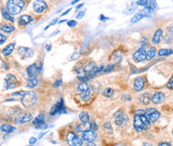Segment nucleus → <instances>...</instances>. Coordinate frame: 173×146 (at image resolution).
Instances as JSON below:
<instances>
[{
	"label": "nucleus",
	"mask_w": 173,
	"mask_h": 146,
	"mask_svg": "<svg viewBox=\"0 0 173 146\" xmlns=\"http://www.w3.org/2000/svg\"><path fill=\"white\" fill-rule=\"evenodd\" d=\"M11 96H20L21 102L25 108L29 109L34 106L38 101V97L32 91H19L17 93H13Z\"/></svg>",
	"instance_id": "f257e3e1"
},
{
	"label": "nucleus",
	"mask_w": 173,
	"mask_h": 146,
	"mask_svg": "<svg viewBox=\"0 0 173 146\" xmlns=\"http://www.w3.org/2000/svg\"><path fill=\"white\" fill-rule=\"evenodd\" d=\"M24 7H25V1L23 0H10L7 3V11L11 15H15L19 14Z\"/></svg>",
	"instance_id": "f03ea898"
},
{
	"label": "nucleus",
	"mask_w": 173,
	"mask_h": 146,
	"mask_svg": "<svg viewBox=\"0 0 173 146\" xmlns=\"http://www.w3.org/2000/svg\"><path fill=\"white\" fill-rule=\"evenodd\" d=\"M134 129L138 133L146 130L150 125L149 121L144 115H135L134 116Z\"/></svg>",
	"instance_id": "7ed1b4c3"
},
{
	"label": "nucleus",
	"mask_w": 173,
	"mask_h": 146,
	"mask_svg": "<svg viewBox=\"0 0 173 146\" xmlns=\"http://www.w3.org/2000/svg\"><path fill=\"white\" fill-rule=\"evenodd\" d=\"M77 92L80 95L81 99L85 102L90 100V89L86 82H81L77 86Z\"/></svg>",
	"instance_id": "20e7f679"
},
{
	"label": "nucleus",
	"mask_w": 173,
	"mask_h": 146,
	"mask_svg": "<svg viewBox=\"0 0 173 146\" xmlns=\"http://www.w3.org/2000/svg\"><path fill=\"white\" fill-rule=\"evenodd\" d=\"M66 109L65 108L64 101L63 99L61 98L58 102H56L53 107L51 108V110L50 112V116H54L55 114H66Z\"/></svg>",
	"instance_id": "39448f33"
},
{
	"label": "nucleus",
	"mask_w": 173,
	"mask_h": 146,
	"mask_svg": "<svg viewBox=\"0 0 173 146\" xmlns=\"http://www.w3.org/2000/svg\"><path fill=\"white\" fill-rule=\"evenodd\" d=\"M145 117L147 118V121H149V123H155L157 120L160 118V114L159 111L154 109V108H149L145 110Z\"/></svg>",
	"instance_id": "423d86ee"
},
{
	"label": "nucleus",
	"mask_w": 173,
	"mask_h": 146,
	"mask_svg": "<svg viewBox=\"0 0 173 146\" xmlns=\"http://www.w3.org/2000/svg\"><path fill=\"white\" fill-rule=\"evenodd\" d=\"M66 141L70 146H81L82 139L77 136L75 133L70 132L66 135Z\"/></svg>",
	"instance_id": "0eeeda50"
},
{
	"label": "nucleus",
	"mask_w": 173,
	"mask_h": 146,
	"mask_svg": "<svg viewBox=\"0 0 173 146\" xmlns=\"http://www.w3.org/2000/svg\"><path fill=\"white\" fill-rule=\"evenodd\" d=\"M33 7H34V10L35 11L36 13L41 14L42 12H44L47 9L48 6H47V4H46L45 1L36 0L33 3Z\"/></svg>",
	"instance_id": "6e6552de"
},
{
	"label": "nucleus",
	"mask_w": 173,
	"mask_h": 146,
	"mask_svg": "<svg viewBox=\"0 0 173 146\" xmlns=\"http://www.w3.org/2000/svg\"><path fill=\"white\" fill-rule=\"evenodd\" d=\"M113 117H114V119H115V124L118 126H121L122 124L124 122L128 121V117L121 110L116 111L114 114V115H113Z\"/></svg>",
	"instance_id": "1a4fd4ad"
},
{
	"label": "nucleus",
	"mask_w": 173,
	"mask_h": 146,
	"mask_svg": "<svg viewBox=\"0 0 173 146\" xmlns=\"http://www.w3.org/2000/svg\"><path fill=\"white\" fill-rule=\"evenodd\" d=\"M4 81L6 83V89L7 90L13 89L18 84V80H17L16 77L13 74H7L4 79Z\"/></svg>",
	"instance_id": "9d476101"
},
{
	"label": "nucleus",
	"mask_w": 173,
	"mask_h": 146,
	"mask_svg": "<svg viewBox=\"0 0 173 146\" xmlns=\"http://www.w3.org/2000/svg\"><path fill=\"white\" fill-rule=\"evenodd\" d=\"M147 57V52L144 48L138 49L132 55V59L136 62H141L144 61Z\"/></svg>",
	"instance_id": "9b49d317"
},
{
	"label": "nucleus",
	"mask_w": 173,
	"mask_h": 146,
	"mask_svg": "<svg viewBox=\"0 0 173 146\" xmlns=\"http://www.w3.org/2000/svg\"><path fill=\"white\" fill-rule=\"evenodd\" d=\"M26 73L29 78H38V74L40 73L39 66L36 63H33L26 68Z\"/></svg>",
	"instance_id": "f8f14e48"
},
{
	"label": "nucleus",
	"mask_w": 173,
	"mask_h": 146,
	"mask_svg": "<svg viewBox=\"0 0 173 146\" xmlns=\"http://www.w3.org/2000/svg\"><path fill=\"white\" fill-rule=\"evenodd\" d=\"M18 52L22 57L26 59H31L34 54V52L32 49L29 47H24V46H20L18 50Z\"/></svg>",
	"instance_id": "ddd939ff"
},
{
	"label": "nucleus",
	"mask_w": 173,
	"mask_h": 146,
	"mask_svg": "<svg viewBox=\"0 0 173 146\" xmlns=\"http://www.w3.org/2000/svg\"><path fill=\"white\" fill-rule=\"evenodd\" d=\"M97 134L96 132L92 130H86L82 133V140H85L87 142H93V140L96 139Z\"/></svg>",
	"instance_id": "4468645a"
},
{
	"label": "nucleus",
	"mask_w": 173,
	"mask_h": 146,
	"mask_svg": "<svg viewBox=\"0 0 173 146\" xmlns=\"http://www.w3.org/2000/svg\"><path fill=\"white\" fill-rule=\"evenodd\" d=\"M33 119V116L31 114H22L19 115L15 118L14 120V124L16 125H20V124H24L26 122H29Z\"/></svg>",
	"instance_id": "2eb2a0df"
},
{
	"label": "nucleus",
	"mask_w": 173,
	"mask_h": 146,
	"mask_svg": "<svg viewBox=\"0 0 173 146\" xmlns=\"http://www.w3.org/2000/svg\"><path fill=\"white\" fill-rule=\"evenodd\" d=\"M165 100V94L162 92H156L152 95V101L155 104H161Z\"/></svg>",
	"instance_id": "dca6fc26"
},
{
	"label": "nucleus",
	"mask_w": 173,
	"mask_h": 146,
	"mask_svg": "<svg viewBox=\"0 0 173 146\" xmlns=\"http://www.w3.org/2000/svg\"><path fill=\"white\" fill-rule=\"evenodd\" d=\"M144 84H145V79L143 77H138L135 79L133 88L136 91H141L144 89Z\"/></svg>",
	"instance_id": "f3484780"
},
{
	"label": "nucleus",
	"mask_w": 173,
	"mask_h": 146,
	"mask_svg": "<svg viewBox=\"0 0 173 146\" xmlns=\"http://www.w3.org/2000/svg\"><path fill=\"white\" fill-rule=\"evenodd\" d=\"M33 21H34V19L32 17L27 15V14H23V15H21L19 18L18 23H19L20 26H26L27 24L32 23Z\"/></svg>",
	"instance_id": "a211bd4d"
},
{
	"label": "nucleus",
	"mask_w": 173,
	"mask_h": 146,
	"mask_svg": "<svg viewBox=\"0 0 173 146\" xmlns=\"http://www.w3.org/2000/svg\"><path fill=\"white\" fill-rule=\"evenodd\" d=\"M152 98V94H149V93H145V94H142L140 97V101L144 105H147L151 102Z\"/></svg>",
	"instance_id": "6ab92c4d"
},
{
	"label": "nucleus",
	"mask_w": 173,
	"mask_h": 146,
	"mask_svg": "<svg viewBox=\"0 0 173 146\" xmlns=\"http://www.w3.org/2000/svg\"><path fill=\"white\" fill-rule=\"evenodd\" d=\"M15 130H16L15 127L8 125V124H4V125H1V131L5 133H11L14 132Z\"/></svg>",
	"instance_id": "aec40b11"
},
{
	"label": "nucleus",
	"mask_w": 173,
	"mask_h": 146,
	"mask_svg": "<svg viewBox=\"0 0 173 146\" xmlns=\"http://www.w3.org/2000/svg\"><path fill=\"white\" fill-rule=\"evenodd\" d=\"M163 34V30L161 29H158L155 33V34L153 35V38H152V43L156 45V44H159L160 42V39H161V36Z\"/></svg>",
	"instance_id": "412c9836"
},
{
	"label": "nucleus",
	"mask_w": 173,
	"mask_h": 146,
	"mask_svg": "<svg viewBox=\"0 0 173 146\" xmlns=\"http://www.w3.org/2000/svg\"><path fill=\"white\" fill-rule=\"evenodd\" d=\"M138 13L141 14L142 15H144V17H150L152 16L154 14V10L150 7H144L143 10H140Z\"/></svg>",
	"instance_id": "4be33fe9"
},
{
	"label": "nucleus",
	"mask_w": 173,
	"mask_h": 146,
	"mask_svg": "<svg viewBox=\"0 0 173 146\" xmlns=\"http://www.w3.org/2000/svg\"><path fill=\"white\" fill-rule=\"evenodd\" d=\"M14 46H15V44H14V43H10L9 45H7V46L3 50V51H2L3 54L4 56L10 55V54L13 52Z\"/></svg>",
	"instance_id": "5701e85b"
},
{
	"label": "nucleus",
	"mask_w": 173,
	"mask_h": 146,
	"mask_svg": "<svg viewBox=\"0 0 173 146\" xmlns=\"http://www.w3.org/2000/svg\"><path fill=\"white\" fill-rule=\"evenodd\" d=\"M79 119L81 120V121L83 124H88L90 121V116L87 112L83 111L79 114Z\"/></svg>",
	"instance_id": "b1692460"
},
{
	"label": "nucleus",
	"mask_w": 173,
	"mask_h": 146,
	"mask_svg": "<svg viewBox=\"0 0 173 146\" xmlns=\"http://www.w3.org/2000/svg\"><path fill=\"white\" fill-rule=\"evenodd\" d=\"M156 50L155 47H151L148 51L147 52V57H146V60L149 61L152 59H153L154 57L156 56Z\"/></svg>",
	"instance_id": "393cba45"
},
{
	"label": "nucleus",
	"mask_w": 173,
	"mask_h": 146,
	"mask_svg": "<svg viewBox=\"0 0 173 146\" xmlns=\"http://www.w3.org/2000/svg\"><path fill=\"white\" fill-rule=\"evenodd\" d=\"M44 120H45V116H44V114H39V115L34 119V121H33V125H37L42 123V122H44Z\"/></svg>",
	"instance_id": "a878e982"
},
{
	"label": "nucleus",
	"mask_w": 173,
	"mask_h": 146,
	"mask_svg": "<svg viewBox=\"0 0 173 146\" xmlns=\"http://www.w3.org/2000/svg\"><path fill=\"white\" fill-rule=\"evenodd\" d=\"M2 14H3V17L4 18V19L7 20V21H10L11 23H14V19L7 11L4 10L3 7H2Z\"/></svg>",
	"instance_id": "bb28decb"
},
{
	"label": "nucleus",
	"mask_w": 173,
	"mask_h": 146,
	"mask_svg": "<svg viewBox=\"0 0 173 146\" xmlns=\"http://www.w3.org/2000/svg\"><path fill=\"white\" fill-rule=\"evenodd\" d=\"M172 54H173V50L172 49H161L158 52L159 56H168Z\"/></svg>",
	"instance_id": "cd10ccee"
},
{
	"label": "nucleus",
	"mask_w": 173,
	"mask_h": 146,
	"mask_svg": "<svg viewBox=\"0 0 173 146\" xmlns=\"http://www.w3.org/2000/svg\"><path fill=\"white\" fill-rule=\"evenodd\" d=\"M38 85V78H28L27 79V86L30 88H34Z\"/></svg>",
	"instance_id": "c85d7f7f"
},
{
	"label": "nucleus",
	"mask_w": 173,
	"mask_h": 146,
	"mask_svg": "<svg viewBox=\"0 0 173 146\" xmlns=\"http://www.w3.org/2000/svg\"><path fill=\"white\" fill-rule=\"evenodd\" d=\"M114 94V90L111 88H106L102 91V94L106 97H111Z\"/></svg>",
	"instance_id": "c756f323"
},
{
	"label": "nucleus",
	"mask_w": 173,
	"mask_h": 146,
	"mask_svg": "<svg viewBox=\"0 0 173 146\" xmlns=\"http://www.w3.org/2000/svg\"><path fill=\"white\" fill-rule=\"evenodd\" d=\"M143 18H145V17L144 16V15H142L140 13H137L135 14L134 16L132 17L131 19V23H136L137 22H139L140 20H141Z\"/></svg>",
	"instance_id": "7c9ffc66"
},
{
	"label": "nucleus",
	"mask_w": 173,
	"mask_h": 146,
	"mask_svg": "<svg viewBox=\"0 0 173 146\" xmlns=\"http://www.w3.org/2000/svg\"><path fill=\"white\" fill-rule=\"evenodd\" d=\"M1 30L4 31L5 33H11L14 31L15 28L14 26H9V25H4V26H2V28Z\"/></svg>",
	"instance_id": "2f4dec72"
},
{
	"label": "nucleus",
	"mask_w": 173,
	"mask_h": 146,
	"mask_svg": "<svg viewBox=\"0 0 173 146\" xmlns=\"http://www.w3.org/2000/svg\"><path fill=\"white\" fill-rule=\"evenodd\" d=\"M95 66V63L94 62H90V63H88L87 65H85V66L84 67L83 70L85 73H88V72H90Z\"/></svg>",
	"instance_id": "473e14b6"
},
{
	"label": "nucleus",
	"mask_w": 173,
	"mask_h": 146,
	"mask_svg": "<svg viewBox=\"0 0 173 146\" xmlns=\"http://www.w3.org/2000/svg\"><path fill=\"white\" fill-rule=\"evenodd\" d=\"M136 5L147 7L149 6V1H147V0H140V1H137V2H136Z\"/></svg>",
	"instance_id": "72a5a7b5"
},
{
	"label": "nucleus",
	"mask_w": 173,
	"mask_h": 146,
	"mask_svg": "<svg viewBox=\"0 0 173 146\" xmlns=\"http://www.w3.org/2000/svg\"><path fill=\"white\" fill-rule=\"evenodd\" d=\"M139 45H141V48L144 49V47H145V46L147 45V38H145V37L142 38V39H141V41L139 42Z\"/></svg>",
	"instance_id": "f704fd0d"
},
{
	"label": "nucleus",
	"mask_w": 173,
	"mask_h": 146,
	"mask_svg": "<svg viewBox=\"0 0 173 146\" xmlns=\"http://www.w3.org/2000/svg\"><path fill=\"white\" fill-rule=\"evenodd\" d=\"M35 128L37 129L44 130V129H46L48 128V125H47V124H45V122H42V123H40L39 124V125H35Z\"/></svg>",
	"instance_id": "c9c22d12"
},
{
	"label": "nucleus",
	"mask_w": 173,
	"mask_h": 146,
	"mask_svg": "<svg viewBox=\"0 0 173 146\" xmlns=\"http://www.w3.org/2000/svg\"><path fill=\"white\" fill-rule=\"evenodd\" d=\"M135 10H136V8L135 7H132V8H127V9H125L124 11H123V14H131L134 12Z\"/></svg>",
	"instance_id": "e433bc0d"
},
{
	"label": "nucleus",
	"mask_w": 173,
	"mask_h": 146,
	"mask_svg": "<svg viewBox=\"0 0 173 146\" xmlns=\"http://www.w3.org/2000/svg\"><path fill=\"white\" fill-rule=\"evenodd\" d=\"M148 7H152L153 10H157L158 9V6L156 1H149V6Z\"/></svg>",
	"instance_id": "4c0bfd02"
},
{
	"label": "nucleus",
	"mask_w": 173,
	"mask_h": 146,
	"mask_svg": "<svg viewBox=\"0 0 173 146\" xmlns=\"http://www.w3.org/2000/svg\"><path fill=\"white\" fill-rule=\"evenodd\" d=\"M113 68H114V65H113V64H109V65H107V66H106L105 69H104L103 72H105V73H108V72L112 71V70H113Z\"/></svg>",
	"instance_id": "58836bf2"
},
{
	"label": "nucleus",
	"mask_w": 173,
	"mask_h": 146,
	"mask_svg": "<svg viewBox=\"0 0 173 146\" xmlns=\"http://www.w3.org/2000/svg\"><path fill=\"white\" fill-rule=\"evenodd\" d=\"M77 22L75 21V20H70V21H68L67 22L68 26H70V27H74V26H77Z\"/></svg>",
	"instance_id": "ea45409f"
},
{
	"label": "nucleus",
	"mask_w": 173,
	"mask_h": 146,
	"mask_svg": "<svg viewBox=\"0 0 173 146\" xmlns=\"http://www.w3.org/2000/svg\"><path fill=\"white\" fill-rule=\"evenodd\" d=\"M97 129H98V126H97V125L95 122H92L90 124V130L96 132Z\"/></svg>",
	"instance_id": "a19ab883"
},
{
	"label": "nucleus",
	"mask_w": 173,
	"mask_h": 146,
	"mask_svg": "<svg viewBox=\"0 0 173 146\" xmlns=\"http://www.w3.org/2000/svg\"><path fill=\"white\" fill-rule=\"evenodd\" d=\"M104 128H105L106 130H109V131H111V132H112V125L109 123V122H105V123L104 124Z\"/></svg>",
	"instance_id": "79ce46f5"
},
{
	"label": "nucleus",
	"mask_w": 173,
	"mask_h": 146,
	"mask_svg": "<svg viewBox=\"0 0 173 146\" xmlns=\"http://www.w3.org/2000/svg\"><path fill=\"white\" fill-rule=\"evenodd\" d=\"M121 100H123V101H131L132 97L129 94H124L121 97Z\"/></svg>",
	"instance_id": "37998d69"
},
{
	"label": "nucleus",
	"mask_w": 173,
	"mask_h": 146,
	"mask_svg": "<svg viewBox=\"0 0 173 146\" xmlns=\"http://www.w3.org/2000/svg\"><path fill=\"white\" fill-rule=\"evenodd\" d=\"M167 87L168 88V89H171V90H173V76L170 78V80L167 82Z\"/></svg>",
	"instance_id": "c03bdc74"
},
{
	"label": "nucleus",
	"mask_w": 173,
	"mask_h": 146,
	"mask_svg": "<svg viewBox=\"0 0 173 146\" xmlns=\"http://www.w3.org/2000/svg\"><path fill=\"white\" fill-rule=\"evenodd\" d=\"M61 83H62V80H61V79H58V80H57V81H55L53 85H54V88H58L61 85Z\"/></svg>",
	"instance_id": "a18cd8bd"
},
{
	"label": "nucleus",
	"mask_w": 173,
	"mask_h": 146,
	"mask_svg": "<svg viewBox=\"0 0 173 146\" xmlns=\"http://www.w3.org/2000/svg\"><path fill=\"white\" fill-rule=\"evenodd\" d=\"M85 11H81V12H79V13L77 14V15L76 16V19H82V18L85 16Z\"/></svg>",
	"instance_id": "49530a36"
},
{
	"label": "nucleus",
	"mask_w": 173,
	"mask_h": 146,
	"mask_svg": "<svg viewBox=\"0 0 173 146\" xmlns=\"http://www.w3.org/2000/svg\"><path fill=\"white\" fill-rule=\"evenodd\" d=\"M145 114V111L143 110H137L135 111V115H144Z\"/></svg>",
	"instance_id": "de8ad7c7"
},
{
	"label": "nucleus",
	"mask_w": 173,
	"mask_h": 146,
	"mask_svg": "<svg viewBox=\"0 0 173 146\" xmlns=\"http://www.w3.org/2000/svg\"><path fill=\"white\" fill-rule=\"evenodd\" d=\"M98 19H99V20L101 21V22H105L106 20L109 19V18L105 17L104 14H100V16Z\"/></svg>",
	"instance_id": "09e8293b"
},
{
	"label": "nucleus",
	"mask_w": 173,
	"mask_h": 146,
	"mask_svg": "<svg viewBox=\"0 0 173 146\" xmlns=\"http://www.w3.org/2000/svg\"><path fill=\"white\" fill-rule=\"evenodd\" d=\"M36 141H37V138L34 136H31L29 140V143L30 145H34V143H36Z\"/></svg>",
	"instance_id": "8fccbe9b"
},
{
	"label": "nucleus",
	"mask_w": 173,
	"mask_h": 146,
	"mask_svg": "<svg viewBox=\"0 0 173 146\" xmlns=\"http://www.w3.org/2000/svg\"><path fill=\"white\" fill-rule=\"evenodd\" d=\"M158 146H172V145L167 141H164V142H160Z\"/></svg>",
	"instance_id": "3c124183"
},
{
	"label": "nucleus",
	"mask_w": 173,
	"mask_h": 146,
	"mask_svg": "<svg viewBox=\"0 0 173 146\" xmlns=\"http://www.w3.org/2000/svg\"><path fill=\"white\" fill-rule=\"evenodd\" d=\"M0 38H1L0 44H1V45H3V42H5V40H6V37H5L3 34H0Z\"/></svg>",
	"instance_id": "603ef678"
},
{
	"label": "nucleus",
	"mask_w": 173,
	"mask_h": 146,
	"mask_svg": "<svg viewBox=\"0 0 173 146\" xmlns=\"http://www.w3.org/2000/svg\"><path fill=\"white\" fill-rule=\"evenodd\" d=\"M52 49V45L50 44H47V45H45V50H46V51H50Z\"/></svg>",
	"instance_id": "864d4df0"
},
{
	"label": "nucleus",
	"mask_w": 173,
	"mask_h": 146,
	"mask_svg": "<svg viewBox=\"0 0 173 146\" xmlns=\"http://www.w3.org/2000/svg\"><path fill=\"white\" fill-rule=\"evenodd\" d=\"M1 64H2V68L6 69V70H7V69H8V67H7V63H6L5 62H3V61H2V62H1Z\"/></svg>",
	"instance_id": "5fc2aeb1"
},
{
	"label": "nucleus",
	"mask_w": 173,
	"mask_h": 146,
	"mask_svg": "<svg viewBox=\"0 0 173 146\" xmlns=\"http://www.w3.org/2000/svg\"><path fill=\"white\" fill-rule=\"evenodd\" d=\"M58 21V19H53L50 23V25L49 26H52V25H54L55 23H57V22Z\"/></svg>",
	"instance_id": "6e6d98bb"
},
{
	"label": "nucleus",
	"mask_w": 173,
	"mask_h": 146,
	"mask_svg": "<svg viewBox=\"0 0 173 146\" xmlns=\"http://www.w3.org/2000/svg\"><path fill=\"white\" fill-rule=\"evenodd\" d=\"M70 10H71V8H70V9H69V10H65V11L64 13L61 14V16H65V15H66V14H69V12H70Z\"/></svg>",
	"instance_id": "4d7b16f0"
},
{
	"label": "nucleus",
	"mask_w": 173,
	"mask_h": 146,
	"mask_svg": "<svg viewBox=\"0 0 173 146\" xmlns=\"http://www.w3.org/2000/svg\"><path fill=\"white\" fill-rule=\"evenodd\" d=\"M86 146H96V145L93 142H88L86 143Z\"/></svg>",
	"instance_id": "13d9d810"
},
{
	"label": "nucleus",
	"mask_w": 173,
	"mask_h": 146,
	"mask_svg": "<svg viewBox=\"0 0 173 146\" xmlns=\"http://www.w3.org/2000/svg\"><path fill=\"white\" fill-rule=\"evenodd\" d=\"M47 133V132H45V133H41V134H39V139H41L42 138V136H44L45 134H46Z\"/></svg>",
	"instance_id": "bf43d9fd"
},
{
	"label": "nucleus",
	"mask_w": 173,
	"mask_h": 146,
	"mask_svg": "<svg viewBox=\"0 0 173 146\" xmlns=\"http://www.w3.org/2000/svg\"><path fill=\"white\" fill-rule=\"evenodd\" d=\"M142 146H152V145H151L150 143H148V142H144L143 143V145Z\"/></svg>",
	"instance_id": "052dcab7"
},
{
	"label": "nucleus",
	"mask_w": 173,
	"mask_h": 146,
	"mask_svg": "<svg viewBox=\"0 0 173 146\" xmlns=\"http://www.w3.org/2000/svg\"><path fill=\"white\" fill-rule=\"evenodd\" d=\"M84 4L83 3H81V4H79V5H78V6H77V7H76V10H78V9H79V8H81V7H82V6H83Z\"/></svg>",
	"instance_id": "680f3d73"
},
{
	"label": "nucleus",
	"mask_w": 173,
	"mask_h": 146,
	"mask_svg": "<svg viewBox=\"0 0 173 146\" xmlns=\"http://www.w3.org/2000/svg\"><path fill=\"white\" fill-rule=\"evenodd\" d=\"M78 2H79V0H75V1H73V2L71 3V4H72V5H74V4L77 3H78Z\"/></svg>",
	"instance_id": "e2e57ef3"
},
{
	"label": "nucleus",
	"mask_w": 173,
	"mask_h": 146,
	"mask_svg": "<svg viewBox=\"0 0 173 146\" xmlns=\"http://www.w3.org/2000/svg\"><path fill=\"white\" fill-rule=\"evenodd\" d=\"M64 22H66V20H61L60 22H58V23H64Z\"/></svg>",
	"instance_id": "0e129e2a"
},
{
	"label": "nucleus",
	"mask_w": 173,
	"mask_h": 146,
	"mask_svg": "<svg viewBox=\"0 0 173 146\" xmlns=\"http://www.w3.org/2000/svg\"><path fill=\"white\" fill-rule=\"evenodd\" d=\"M172 134H173V131H172Z\"/></svg>",
	"instance_id": "69168bd1"
}]
</instances>
